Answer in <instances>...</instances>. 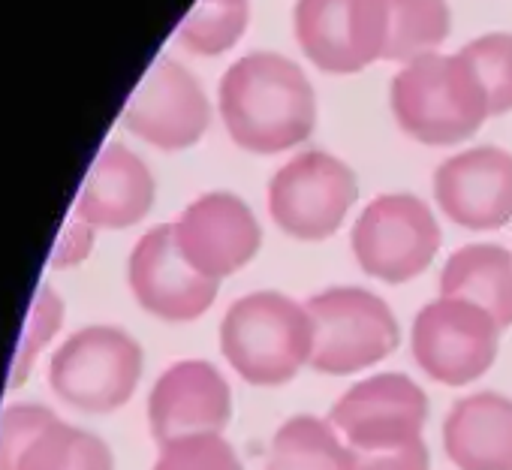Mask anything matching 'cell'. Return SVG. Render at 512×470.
Returning a JSON list of instances; mask_svg holds the SVG:
<instances>
[{
  "instance_id": "6da1fadb",
  "label": "cell",
  "mask_w": 512,
  "mask_h": 470,
  "mask_svg": "<svg viewBox=\"0 0 512 470\" xmlns=\"http://www.w3.org/2000/svg\"><path fill=\"white\" fill-rule=\"evenodd\" d=\"M220 118L250 154H281L317 130V94L305 70L278 52H250L220 79Z\"/></svg>"
},
{
  "instance_id": "7a4b0ae2",
  "label": "cell",
  "mask_w": 512,
  "mask_h": 470,
  "mask_svg": "<svg viewBox=\"0 0 512 470\" xmlns=\"http://www.w3.org/2000/svg\"><path fill=\"white\" fill-rule=\"evenodd\" d=\"M220 353L256 389H278L311 368L314 323L305 302L278 290L235 299L220 320Z\"/></svg>"
},
{
  "instance_id": "3957f363",
  "label": "cell",
  "mask_w": 512,
  "mask_h": 470,
  "mask_svg": "<svg viewBox=\"0 0 512 470\" xmlns=\"http://www.w3.org/2000/svg\"><path fill=\"white\" fill-rule=\"evenodd\" d=\"M389 103L398 127L422 145H458L491 118L488 94L461 52H431L404 64Z\"/></svg>"
},
{
  "instance_id": "277c9868",
  "label": "cell",
  "mask_w": 512,
  "mask_h": 470,
  "mask_svg": "<svg viewBox=\"0 0 512 470\" xmlns=\"http://www.w3.org/2000/svg\"><path fill=\"white\" fill-rule=\"evenodd\" d=\"M145 371L142 344L118 326H85L61 341L49 362L52 392L82 413H115L133 395Z\"/></svg>"
},
{
  "instance_id": "5b68a950",
  "label": "cell",
  "mask_w": 512,
  "mask_h": 470,
  "mask_svg": "<svg viewBox=\"0 0 512 470\" xmlns=\"http://www.w3.org/2000/svg\"><path fill=\"white\" fill-rule=\"evenodd\" d=\"M314 323L311 368L329 377L359 374L401 344L392 305L365 287H326L305 302Z\"/></svg>"
},
{
  "instance_id": "8992f818",
  "label": "cell",
  "mask_w": 512,
  "mask_h": 470,
  "mask_svg": "<svg viewBox=\"0 0 512 470\" xmlns=\"http://www.w3.org/2000/svg\"><path fill=\"white\" fill-rule=\"evenodd\" d=\"M353 257L383 284H407L431 269L443 245L440 223L428 202L413 193H380L353 223Z\"/></svg>"
},
{
  "instance_id": "52a82bcc",
  "label": "cell",
  "mask_w": 512,
  "mask_h": 470,
  "mask_svg": "<svg viewBox=\"0 0 512 470\" xmlns=\"http://www.w3.org/2000/svg\"><path fill=\"white\" fill-rule=\"evenodd\" d=\"M356 199V172L320 148L296 154L269 181V214L275 226L296 242L332 239Z\"/></svg>"
},
{
  "instance_id": "ba28073f",
  "label": "cell",
  "mask_w": 512,
  "mask_h": 470,
  "mask_svg": "<svg viewBox=\"0 0 512 470\" xmlns=\"http://www.w3.org/2000/svg\"><path fill=\"white\" fill-rule=\"evenodd\" d=\"M497 320L473 302L437 296L413 317L410 350L416 365L443 386H470L497 362Z\"/></svg>"
},
{
  "instance_id": "9c48e42d",
  "label": "cell",
  "mask_w": 512,
  "mask_h": 470,
  "mask_svg": "<svg viewBox=\"0 0 512 470\" xmlns=\"http://www.w3.org/2000/svg\"><path fill=\"white\" fill-rule=\"evenodd\" d=\"M425 389L398 371L374 374L353 383L329 410V422L353 452H386L425 440L428 422Z\"/></svg>"
},
{
  "instance_id": "30bf717a",
  "label": "cell",
  "mask_w": 512,
  "mask_h": 470,
  "mask_svg": "<svg viewBox=\"0 0 512 470\" xmlns=\"http://www.w3.org/2000/svg\"><path fill=\"white\" fill-rule=\"evenodd\" d=\"M293 28L302 52L323 73L350 76L386 52V0H296Z\"/></svg>"
},
{
  "instance_id": "8fae6325",
  "label": "cell",
  "mask_w": 512,
  "mask_h": 470,
  "mask_svg": "<svg viewBox=\"0 0 512 470\" xmlns=\"http://www.w3.org/2000/svg\"><path fill=\"white\" fill-rule=\"evenodd\" d=\"M181 257L208 281H226L263 248V226L253 208L229 193L211 190L193 199L172 223Z\"/></svg>"
},
{
  "instance_id": "7c38bea8",
  "label": "cell",
  "mask_w": 512,
  "mask_h": 470,
  "mask_svg": "<svg viewBox=\"0 0 512 470\" xmlns=\"http://www.w3.org/2000/svg\"><path fill=\"white\" fill-rule=\"evenodd\" d=\"M127 284L142 311L163 323H193L217 302V281L202 278L178 251L172 223L148 229L127 260Z\"/></svg>"
},
{
  "instance_id": "4fadbf2b",
  "label": "cell",
  "mask_w": 512,
  "mask_h": 470,
  "mask_svg": "<svg viewBox=\"0 0 512 470\" xmlns=\"http://www.w3.org/2000/svg\"><path fill=\"white\" fill-rule=\"evenodd\" d=\"M211 124V106L202 85L172 58H160L124 109V127L160 151L196 145Z\"/></svg>"
},
{
  "instance_id": "5bb4252c",
  "label": "cell",
  "mask_w": 512,
  "mask_h": 470,
  "mask_svg": "<svg viewBox=\"0 0 512 470\" xmlns=\"http://www.w3.org/2000/svg\"><path fill=\"white\" fill-rule=\"evenodd\" d=\"M232 419V389L208 359H181L151 386L148 425L157 446L190 434H223Z\"/></svg>"
},
{
  "instance_id": "9a60e30c",
  "label": "cell",
  "mask_w": 512,
  "mask_h": 470,
  "mask_svg": "<svg viewBox=\"0 0 512 470\" xmlns=\"http://www.w3.org/2000/svg\"><path fill=\"white\" fill-rule=\"evenodd\" d=\"M440 211L473 232H491L512 220V154L497 145H476L443 160L434 172Z\"/></svg>"
},
{
  "instance_id": "2e32d148",
  "label": "cell",
  "mask_w": 512,
  "mask_h": 470,
  "mask_svg": "<svg viewBox=\"0 0 512 470\" xmlns=\"http://www.w3.org/2000/svg\"><path fill=\"white\" fill-rule=\"evenodd\" d=\"M154 175L139 154L121 142H109L85 175L76 199V217L94 229H127L154 208Z\"/></svg>"
},
{
  "instance_id": "e0dca14e",
  "label": "cell",
  "mask_w": 512,
  "mask_h": 470,
  "mask_svg": "<svg viewBox=\"0 0 512 470\" xmlns=\"http://www.w3.org/2000/svg\"><path fill=\"white\" fill-rule=\"evenodd\" d=\"M443 449L458 470H512V401L488 389L455 401Z\"/></svg>"
},
{
  "instance_id": "ac0fdd59",
  "label": "cell",
  "mask_w": 512,
  "mask_h": 470,
  "mask_svg": "<svg viewBox=\"0 0 512 470\" xmlns=\"http://www.w3.org/2000/svg\"><path fill=\"white\" fill-rule=\"evenodd\" d=\"M440 296L464 299L488 311L500 329L512 326V251L503 245H464L440 272Z\"/></svg>"
},
{
  "instance_id": "d6986e66",
  "label": "cell",
  "mask_w": 512,
  "mask_h": 470,
  "mask_svg": "<svg viewBox=\"0 0 512 470\" xmlns=\"http://www.w3.org/2000/svg\"><path fill=\"white\" fill-rule=\"evenodd\" d=\"M266 470H353V452L329 419L299 413L275 431Z\"/></svg>"
},
{
  "instance_id": "ffe728a7",
  "label": "cell",
  "mask_w": 512,
  "mask_h": 470,
  "mask_svg": "<svg viewBox=\"0 0 512 470\" xmlns=\"http://www.w3.org/2000/svg\"><path fill=\"white\" fill-rule=\"evenodd\" d=\"M13 470H115V455L100 434L55 416L25 446Z\"/></svg>"
},
{
  "instance_id": "44dd1931",
  "label": "cell",
  "mask_w": 512,
  "mask_h": 470,
  "mask_svg": "<svg viewBox=\"0 0 512 470\" xmlns=\"http://www.w3.org/2000/svg\"><path fill=\"white\" fill-rule=\"evenodd\" d=\"M389 31L383 61L410 64L443 46L452 28L446 0H386Z\"/></svg>"
},
{
  "instance_id": "7402d4cb",
  "label": "cell",
  "mask_w": 512,
  "mask_h": 470,
  "mask_svg": "<svg viewBox=\"0 0 512 470\" xmlns=\"http://www.w3.org/2000/svg\"><path fill=\"white\" fill-rule=\"evenodd\" d=\"M250 7L235 0H196V7L178 28V40L193 55H223L247 31Z\"/></svg>"
},
{
  "instance_id": "603a6c76",
  "label": "cell",
  "mask_w": 512,
  "mask_h": 470,
  "mask_svg": "<svg viewBox=\"0 0 512 470\" xmlns=\"http://www.w3.org/2000/svg\"><path fill=\"white\" fill-rule=\"evenodd\" d=\"M461 55L473 64L485 94L491 115L512 112V34L494 31L470 40Z\"/></svg>"
},
{
  "instance_id": "cb8c5ba5",
  "label": "cell",
  "mask_w": 512,
  "mask_h": 470,
  "mask_svg": "<svg viewBox=\"0 0 512 470\" xmlns=\"http://www.w3.org/2000/svg\"><path fill=\"white\" fill-rule=\"evenodd\" d=\"M64 326V302L61 296L55 293V287L43 284L31 302V311H28V320H25V329H22V338H19V347H16V356H13V368H10V386H22L31 371H34V362L40 359V353L52 344V338L61 332Z\"/></svg>"
},
{
  "instance_id": "d4e9b609",
  "label": "cell",
  "mask_w": 512,
  "mask_h": 470,
  "mask_svg": "<svg viewBox=\"0 0 512 470\" xmlns=\"http://www.w3.org/2000/svg\"><path fill=\"white\" fill-rule=\"evenodd\" d=\"M151 470H244L223 434H190L160 446Z\"/></svg>"
},
{
  "instance_id": "484cf974",
  "label": "cell",
  "mask_w": 512,
  "mask_h": 470,
  "mask_svg": "<svg viewBox=\"0 0 512 470\" xmlns=\"http://www.w3.org/2000/svg\"><path fill=\"white\" fill-rule=\"evenodd\" d=\"M58 413L46 404L16 401L0 410V470H13L25 446L55 419Z\"/></svg>"
},
{
  "instance_id": "4316f807",
  "label": "cell",
  "mask_w": 512,
  "mask_h": 470,
  "mask_svg": "<svg viewBox=\"0 0 512 470\" xmlns=\"http://www.w3.org/2000/svg\"><path fill=\"white\" fill-rule=\"evenodd\" d=\"M94 239H97V229L73 214L64 223L61 235H58L52 257H49V266L52 269H76V266H82L94 251Z\"/></svg>"
},
{
  "instance_id": "83f0119b",
  "label": "cell",
  "mask_w": 512,
  "mask_h": 470,
  "mask_svg": "<svg viewBox=\"0 0 512 470\" xmlns=\"http://www.w3.org/2000/svg\"><path fill=\"white\" fill-rule=\"evenodd\" d=\"M353 470H431V452L425 440L386 452H353Z\"/></svg>"
},
{
  "instance_id": "f1b7e54d",
  "label": "cell",
  "mask_w": 512,
  "mask_h": 470,
  "mask_svg": "<svg viewBox=\"0 0 512 470\" xmlns=\"http://www.w3.org/2000/svg\"><path fill=\"white\" fill-rule=\"evenodd\" d=\"M235 4H247V0H235Z\"/></svg>"
}]
</instances>
